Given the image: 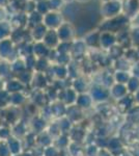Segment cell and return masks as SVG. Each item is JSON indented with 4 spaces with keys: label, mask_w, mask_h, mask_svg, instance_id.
Instances as JSON below:
<instances>
[{
    "label": "cell",
    "mask_w": 139,
    "mask_h": 156,
    "mask_svg": "<svg viewBox=\"0 0 139 156\" xmlns=\"http://www.w3.org/2000/svg\"><path fill=\"white\" fill-rule=\"evenodd\" d=\"M90 97L92 98L93 102H104L108 98H110L109 90L104 85H96L92 89Z\"/></svg>",
    "instance_id": "6da1fadb"
},
{
    "label": "cell",
    "mask_w": 139,
    "mask_h": 156,
    "mask_svg": "<svg viewBox=\"0 0 139 156\" xmlns=\"http://www.w3.org/2000/svg\"><path fill=\"white\" fill-rule=\"evenodd\" d=\"M110 97L114 98L116 100H120L128 95V90L126 84L115 83L111 85V89L109 90Z\"/></svg>",
    "instance_id": "7a4b0ae2"
},
{
    "label": "cell",
    "mask_w": 139,
    "mask_h": 156,
    "mask_svg": "<svg viewBox=\"0 0 139 156\" xmlns=\"http://www.w3.org/2000/svg\"><path fill=\"white\" fill-rule=\"evenodd\" d=\"M116 39L112 32L104 31L100 34V46L104 49H110L111 47L114 46Z\"/></svg>",
    "instance_id": "3957f363"
},
{
    "label": "cell",
    "mask_w": 139,
    "mask_h": 156,
    "mask_svg": "<svg viewBox=\"0 0 139 156\" xmlns=\"http://www.w3.org/2000/svg\"><path fill=\"white\" fill-rule=\"evenodd\" d=\"M57 37L60 41L64 42H69L71 41V39L74 36V30L72 27L68 24H61L58 28V31L56 32Z\"/></svg>",
    "instance_id": "277c9868"
},
{
    "label": "cell",
    "mask_w": 139,
    "mask_h": 156,
    "mask_svg": "<svg viewBox=\"0 0 139 156\" xmlns=\"http://www.w3.org/2000/svg\"><path fill=\"white\" fill-rule=\"evenodd\" d=\"M109 5L111 7H107V6H104L103 7V12L104 15L103 16L107 17V18H114L115 16H117L118 12H120V3L117 1H114V0H111V1H108Z\"/></svg>",
    "instance_id": "5b68a950"
},
{
    "label": "cell",
    "mask_w": 139,
    "mask_h": 156,
    "mask_svg": "<svg viewBox=\"0 0 139 156\" xmlns=\"http://www.w3.org/2000/svg\"><path fill=\"white\" fill-rule=\"evenodd\" d=\"M92 98L90 97L89 94H79L76 99V106L79 107L80 109H88L92 105Z\"/></svg>",
    "instance_id": "8992f818"
},
{
    "label": "cell",
    "mask_w": 139,
    "mask_h": 156,
    "mask_svg": "<svg viewBox=\"0 0 139 156\" xmlns=\"http://www.w3.org/2000/svg\"><path fill=\"white\" fill-rule=\"evenodd\" d=\"M135 102L134 101V98L131 95H127L122 99L117 100V108L120 109V112L125 114V112H129L131 108L133 107V103Z\"/></svg>",
    "instance_id": "52a82bcc"
},
{
    "label": "cell",
    "mask_w": 139,
    "mask_h": 156,
    "mask_svg": "<svg viewBox=\"0 0 139 156\" xmlns=\"http://www.w3.org/2000/svg\"><path fill=\"white\" fill-rule=\"evenodd\" d=\"M107 148H108V150L110 151V153H114L115 151L120 152L123 148V144L120 140V138L112 137L107 142Z\"/></svg>",
    "instance_id": "ba28073f"
},
{
    "label": "cell",
    "mask_w": 139,
    "mask_h": 156,
    "mask_svg": "<svg viewBox=\"0 0 139 156\" xmlns=\"http://www.w3.org/2000/svg\"><path fill=\"white\" fill-rule=\"evenodd\" d=\"M130 75L127 71H120V70H117L115 72L114 76H113V79L116 83H120V84H126L128 82V80L130 79Z\"/></svg>",
    "instance_id": "9c48e42d"
},
{
    "label": "cell",
    "mask_w": 139,
    "mask_h": 156,
    "mask_svg": "<svg viewBox=\"0 0 139 156\" xmlns=\"http://www.w3.org/2000/svg\"><path fill=\"white\" fill-rule=\"evenodd\" d=\"M126 87H127L128 93L134 94V93L139 90V78L131 76L130 79L128 80V82L126 83Z\"/></svg>",
    "instance_id": "30bf717a"
},
{
    "label": "cell",
    "mask_w": 139,
    "mask_h": 156,
    "mask_svg": "<svg viewBox=\"0 0 139 156\" xmlns=\"http://www.w3.org/2000/svg\"><path fill=\"white\" fill-rule=\"evenodd\" d=\"M64 100L67 104H73V103H76V99H77V93L75 92L73 89H67L64 90Z\"/></svg>",
    "instance_id": "8fae6325"
},
{
    "label": "cell",
    "mask_w": 139,
    "mask_h": 156,
    "mask_svg": "<svg viewBox=\"0 0 139 156\" xmlns=\"http://www.w3.org/2000/svg\"><path fill=\"white\" fill-rule=\"evenodd\" d=\"M87 89V84L86 82L84 81L83 79H80V78H78V79L75 80L74 82V90L76 93H79V94H83V93Z\"/></svg>",
    "instance_id": "7c38bea8"
},
{
    "label": "cell",
    "mask_w": 139,
    "mask_h": 156,
    "mask_svg": "<svg viewBox=\"0 0 139 156\" xmlns=\"http://www.w3.org/2000/svg\"><path fill=\"white\" fill-rule=\"evenodd\" d=\"M132 71H133V76L139 78V62H137L135 65H134Z\"/></svg>",
    "instance_id": "4fadbf2b"
},
{
    "label": "cell",
    "mask_w": 139,
    "mask_h": 156,
    "mask_svg": "<svg viewBox=\"0 0 139 156\" xmlns=\"http://www.w3.org/2000/svg\"><path fill=\"white\" fill-rule=\"evenodd\" d=\"M134 101L135 102H137L138 104H139V90H137V92H135L134 93Z\"/></svg>",
    "instance_id": "5bb4252c"
}]
</instances>
